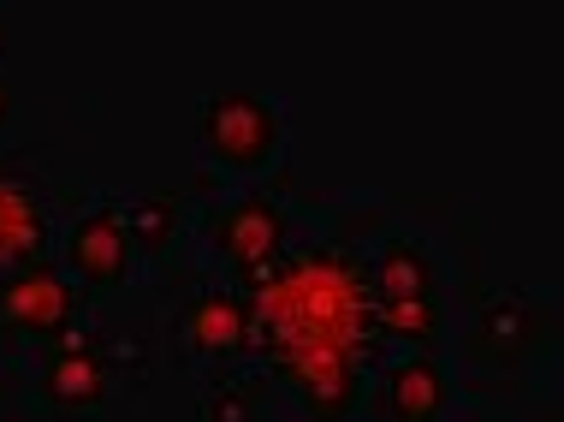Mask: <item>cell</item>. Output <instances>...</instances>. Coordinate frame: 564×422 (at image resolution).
<instances>
[{"instance_id":"7a4b0ae2","label":"cell","mask_w":564,"mask_h":422,"mask_svg":"<svg viewBox=\"0 0 564 422\" xmlns=\"http://www.w3.org/2000/svg\"><path fill=\"white\" fill-rule=\"evenodd\" d=\"M369 285H375V327L392 345L440 351L452 339V297L434 274V256L422 238L392 232L369 256Z\"/></svg>"},{"instance_id":"ba28073f","label":"cell","mask_w":564,"mask_h":422,"mask_svg":"<svg viewBox=\"0 0 564 422\" xmlns=\"http://www.w3.org/2000/svg\"><path fill=\"white\" fill-rule=\"evenodd\" d=\"M215 256L226 268H238L243 280L262 285L285 256V208L268 197H243L215 220Z\"/></svg>"},{"instance_id":"9c48e42d","label":"cell","mask_w":564,"mask_h":422,"mask_svg":"<svg viewBox=\"0 0 564 422\" xmlns=\"http://www.w3.org/2000/svg\"><path fill=\"white\" fill-rule=\"evenodd\" d=\"M42 404L54 416H101V404L113 393V369L108 351L96 339H59L42 364Z\"/></svg>"},{"instance_id":"3957f363","label":"cell","mask_w":564,"mask_h":422,"mask_svg":"<svg viewBox=\"0 0 564 422\" xmlns=\"http://www.w3.org/2000/svg\"><path fill=\"white\" fill-rule=\"evenodd\" d=\"M196 155L203 167L250 178L280 167L285 155V101L262 89H220L196 101Z\"/></svg>"},{"instance_id":"30bf717a","label":"cell","mask_w":564,"mask_h":422,"mask_svg":"<svg viewBox=\"0 0 564 422\" xmlns=\"http://www.w3.org/2000/svg\"><path fill=\"white\" fill-rule=\"evenodd\" d=\"M178 345H191L203 364H238L256 345V310L238 292H203L178 315Z\"/></svg>"},{"instance_id":"8992f818","label":"cell","mask_w":564,"mask_h":422,"mask_svg":"<svg viewBox=\"0 0 564 422\" xmlns=\"http://www.w3.org/2000/svg\"><path fill=\"white\" fill-rule=\"evenodd\" d=\"M78 292L84 285L59 262H36V268H24V274L0 280V322L24 339H59L78 322Z\"/></svg>"},{"instance_id":"8fae6325","label":"cell","mask_w":564,"mask_h":422,"mask_svg":"<svg viewBox=\"0 0 564 422\" xmlns=\"http://www.w3.org/2000/svg\"><path fill=\"white\" fill-rule=\"evenodd\" d=\"M196 422H262V387L243 375H220L196 399Z\"/></svg>"},{"instance_id":"4fadbf2b","label":"cell","mask_w":564,"mask_h":422,"mask_svg":"<svg viewBox=\"0 0 564 422\" xmlns=\"http://www.w3.org/2000/svg\"><path fill=\"white\" fill-rule=\"evenodd\" d=\"M12 119V84H7V66H0V131H7Z\"/></svg>"},{"instance_id":"277c9868","label":"cell","mask_w":564,"mask_h":422,"mask_svg":"<svg viewBox=\"0 0 564 422\" xmlns=\"http://www.w3.org/2000/svg\"><path fill=\"white\" fill-rule=\"evenodd\" d=\"M369 411L380 422H452V369L440 351L392 345L369 364Z\"/></svg>"},{"instance_id":"7c38bea8","label":"cell","mask_w":564,"mask_h":422,"mask_svg":"<svg viewBox=\"0 0 564 422\" xmlns=\"http://www.w3.org/2000/svg\"><path fill=\"white\" fill-rule=\"evenodd\" d=\"M126 220H131L137 250H161L166 238H173L178 208H173V197H137V203H126Z\"/></svg>"},{"instance_id":"6da1fadb","label":"cell","mask_w":564,"mask_h":422,"mask_svg":"<svg viewBox=\"0 0 564 422\" xmlns=\"http://www.w3.org/2000/svg\"><path fill=\"white\" fill-rule=\"evenodd\" d=\"M256 345L268 369L297 393L315 422H345L362 399L369 364L362 345L375 339V285L369 268L339 245H315L285 256L256 285Z\"/></svg>"},{"instance_id":"52a82bcc","label":"cell","mask_w":564,"mask_h":422,"mask_svg":"<svg viewBox=\"0 0 564 422\" xmlns=\"http://www.w3.org/2000/svg\"><path fill=\"white\" fill-rule=\"evenodd\" d=\"M48 238H54L48 191L19 167H0V280L36 268L48 256Z\"/></svg>"},{"instance_id":"5b68a950","label":"cell","mask_w":564,"mask_h":422,"mask_svg":"<svg viewBox=\"0 0 564 422\" xmlns=\"http://www.w3.org/2000/svg\"><path fill=\"white\" fill-rule=\"evenodd\" d=\"M59 268H66L78 285H89V292L126 285L131 268H137V238H131L126 203L84 208V215L66 226V238H59Z\"/></svg>"}]
</instances>
